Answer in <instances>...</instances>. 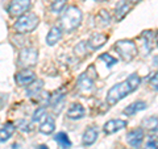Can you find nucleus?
I'll use <instances>...</instances> for the list:
<instances>
[{
    "label": "nucleus",
    "mask_w": 158,
    "mask_h": 149,
    "mask_svg": "<svg viewBox=\"0 0 158 149\" xmlns=\"http://www.w3.org/2000/svg\"><path fill=\"white\" fill-rule=\"evenodd\" d=\"M61 28L63 32H73L74 29H77L81 25L82 21V12L81 9L75 6H70L65 9V12L61 16Z\"/></svg>",
    "instance_id": "1"
},
{
    "label": "nucleus",
    "mask_w": 158,
    "mask_h": 149,
    "mask_svg": "<svg viewBox=\"0 0 158 149\" xmlns=\"http://www.w3.org/2000/svg\"><path fill=\"white\" fill-rule=\"evenodd\" d=\"M38 21L40 20L37 17V15H34L32 12H27L25 15L19 17V20L15 23L13 28L17 33H31L37 28Z\"/></svg>",
    "instance_id": "2"
},
{
    "label": "nucleus",
    "mask_w": 158,
    "mask_h": 149,
    "mask_svg": "<svg viewBox=\"0 0 158 149\" xmlns=\"http://www.w3.org/2000/svg\"><path fill=\"white\" fill-rule=\"evenodd\" d=\"M133 92L132 87L129 86V83L127 82V79L124 82L121 83H117L115 84L110 91L107 94V103L110 104V106H113V104H116L118 100H121V99H124L128 94Z\"/></svg>",
    "instance_id": "3"
},
{
    "label": "nucleus",
    "mask_w": 158,
    "mask_h": 149,
    "mask_svg": "<svg viewBox=\"0 0 158 149\" xmlns=\"http://www.w3.org/2000/svg\"><path fill=\"white\" fill-rule=\"evenodd\" d=\"M115 49L124 62H131L137 56V46L131 40H120L115 44Z\"/></svg>",
    "instance_id": "4"
},
{
    "label": "nucleus",
    "mask_w": 158,
    "mask_h": 149,
    "mask_svg": "<svg viewBox=\"0 0 158 149\" xmlns=\"http://www.w3.org/2000/svg\"><path fill=\"white\" fill-rule=\"evenodd\" d=\"M38 50L34 48H24L19 54V65L24 69H29L37 65Z\"/></svg>",
    "instance_id": "5"
},
{
    "label": "nucleus",
    "mask_w": 158,
    "mask_h": 149,
    "mask_svg": "<svg viewBox=\"0 0 158 149\" xmlns=\"http://www.w3.org/2000/svg\"><path fill=\"white\" fill-rule=\"evenodd\" d=\"M32 7L31 0H12L8 6V13L12 17H20L25 15Z\"/></svg>",
    "instance_id": "6"
},
{
    "label": "nucleus",
    "mask_w": 158,
    "mask_h": 149,
    "mask_svg": "<svg viewBox=\"0 0 158 149\" xmlns=\"http://www.w3.org/2000/svg\"><path fill=\"white\" fill-rule=\"evenodd\" d=\"M144 128H135L131 132H128L127 135V141L132 148H140L142 141H144Z\"/></svg>",
    "instance_id": "7"
},
{
    "label": "nucleus",
    "mask_w": 158,
    "mask_h": 149,
    "mask_svg": "<svg viewBox=\"0 0 158 149\" xmlns=\"http://www.w3.org/2000/svg\"><path fill=\"white\" fill-rule=\"evenodd\" d=\"M94 88H95V86H94V79H91L86 73L82 74L78 79V90L82 94H85V95H88V94H91L94 91Z\"/></svg>",
    "instance_id": "8"
},
{
    "label": "nucleus",
    "mask_w": 158,
    "mask_h": 149,
    "mask_svg": "<svg viewBox=\"0 0 158 149\" xmlns=\"http://www.w3.org/2000/svg\"><path fill=\"white\" fill-rule=\"evenodd\" d=\"M142 128L149 132V137L158 140V117L150 116L142 120Z\"/></svg>",
    "instance_id": "9"
},
{
    "label": "nucleus",
    "mask_w": 158,
    "mask_h": 149,
    "mask_svg": "<svg viewBox=\"0 0 158 149\" xmlns=\"http://www.w3.org/2000/svg\"><path fill=\"white\" fill-rule=\"evenodd\" d=\"M107 40L108 37L104 33H94L87 41V48L91 49V50H98L99 48H102L107 42Z\"/></svg>",
    "instance_id": "10"
},
{
    "label": "nucleus",
    "mask_w": 158,
    "mask_h": 149,
    "mask_svg": "<svg viewBox=\"0 0 158 149\" xmlns=\"http://www.w3.org/2000/svg\"><path fill=\"white\" fill-rule=\"evenodd\" d=\"M127 127V121L125 120H121V119H112V120L107 121L103 127V130L107 135H112L115 132H118L120 130Z\"/></svg>",
    "instance_id": "11"
},
{
    "label": "nucleus",
    "mask_w": 158,
    "mask_h": 149,
    "mask_svg": "<svg viewBox=\"0 0 158 149\" xmlns=\"http://www.w3.org/2000/svg\"><path fill=\"white\" fill-rule=\"evenodd\" d=\"M15 79H16L17 84H20V86H28L29 83H32L36 79V74L32 70H29V69H24V70L16 74Z\"/></svg>",
    "instance_id": "12"
},
{
    "label": "nucleus",
    "mask_w": 158,
    "mask_h": 149,
    "mask_svg": "<svg viewBox=\"0 0 158 149\" xmlns=\"http://www.w3.org/2000/svg\"><path fill=\"white\" fill-rule=\"evenodd\" d=\"M86 115V110L82 104L79 103H73L70 108L67 110V117L71 119V120H78V119L85 117Z\"/></svg>",
    "instance_id": "13"
},
{
    "label": "nucleus",
    "mask_w": 158,
    "mask_h": 149,
    "mask_svg": "<svg viewBox=\"0 0 158 149\" xmlns=\"http://www.w3.org/2000/svg\"><path fill=\"white\" fill-rule=\"evenodd\" d=\"M62 38V29L59 27H52L46 36V44L50 46H54L58 41H61Z\"/></svg>",
    "instance_id": "14"
},
{
    "label": "nucleus",
    "mask_w": 158,
    "mask_h": 149,
    "mask_svg": "<svg viewBox=\"0 0 158 149\" xmlns=\"http://www.w3.org/2000/svg\"><path fill=\"white\" fill-rule=\"evenodd\" d=\"M56 130V121H54V117L48 115L44 120L40 124V132L45 133V135H50Z\"/></svg>",
    "instance_id": "15"
},
{
    "label": "nucleus",
    "mask_w": 158,
    "mask_h": 149,
    "mask_svg": "<svg viewBox=\"0 0 158 149\" xmlns=\"http://www.w3.org/2000/svg\"><path fill=\"white\" fill-rule=\"evenodd\" d=\"M131 9V3H128L127 0H123L117 4V7L115 9V20L116 21H121L123 19L127 16V13Z\"/></svg>",
    "instance_id": "16"
},
{
    "label": "nucleus",
    "mask_w": 158,
    "mask_h": 149,
    "mask_svg": "<svg viewBox=\"0 0 158 149\" xmlns=\"http://www.w3.org/2000/svg\"><path fill=\"white\" fill-rule=\"evenodd\" d=\"M96 138H98V128L96 127H90V128H87L85 133H83L82 143H83L85 147H90L96 141Z\"/></svg>",
    "instance_id": "17"
},
{
    "label": "nucleus",
    "mask_w": 158,
    "mask_h": 149,
    "mask_svg": "<svg viewBox=\"0 0 158 149\" xmlns=\"http://www.w3.org/2000/svg\"><path fill=\"white\" fill-rule=\"evenodd\" d=\"M42 86H44V82L41 79H34L32 83L28 84L27 87V94L28 96H38L41 94V90H42Z\"/></svg>",
    "instance_id": "18"
},
{
    "label": "nucleus",
    "mask_w": 158,
    "mask_h": 149,
    "mask_svg": "<svg viewBox=\"0 0 158 149\" xmlns=\"http://www.w3.org/2000/svg\"><path fill=\"white\" fill-rule=\"evenodd\" d=\"M95 21H96V27H99V28L108 27L111 24V15L108 13V11H106V9H102V11L96 15Z\"/></svg>",
    "instance_id": "19"
},
{
    "label": "nucleus",
    "mask_w": 158,
    "mask_h": 149,
    "mask_svg": "<svg viewBox=\"0 0 158 149\" xmlns=\"http://www.w3.org/2000/svg\"><path fill=\"white\" fill-rule=\"evenodd\" d=\"M15 131H16V124L13 123H7L3 128H0V143L7 141L15 133Z\"/></svg>",
    "instance_id": "20"
},
{
    "label": "nucleus",
    "mask_w": 158,
    "mask_h": 149,
    "mask_svg": "<svg viewBox=\"0 0 158 149\" xmlns=\"http://www.w3.org/2000/svg\"><path fill=\"white\" fill-rule=\"evenodd\" d=\"M145 108H146V103L145 102L137 100L135 103L129 104V106H128L125 110H124V113H125V115H128V116H132V115H135V113H137V112L145 110Z\"/></svg>",
    "instance_id": "21"
},
{
    "label": "nucleus",
    "mask_w": 158,
    "mask_h": 149,
    "mask_svg": "<svg viewBox=\"0 0 158 149\" xmlns=\"http://www.w3.org/2000/svg\"><path fill=\"white\" fill-rule=\"evenodd\" d=\"M54 140H56L58 144H59V147H61L62 149H69L71 147V141H70V138H69V136L66 135L65 132H59L58 135H56V137H54Z\"/></svg>",
    "instance_id": "22"
},
{
    "label": "nucleus",
    "mask_w": 158,
    "mask_h": 149,
    "mask_svg": "<svg viewBox=\"0 0 158 149\" xmlns=\"http://www.w3.org/2000/svg\"><path fill=\"white\" fill-rule=\"evenodd\" d=\"M127 82L129 83V86L132 87V90L136 91L138 88V86H140V83H141V78L138 77L136 73H133V74H131V75L127 78Z\"/></svg>",
    "instance_id": "23"
},
{
    "label": "nucleus",
    "mask_w": 158,
    "mask_h": 149,
    "mask_svg": "<svg viewBox=\"0 0 158 149\" xmlns=\"http://www.w3.org/2000/svg\"><path fill=\"white\" fill-rule=\"evenodd\" d=\"M46 116H48L46 108H45V107H40V108H37V110L34 111V113H33V121L41 123Z\"/></svg>",
    "instance_id": "24"
},
{
    "label": "nucleus",
    "mask_w": 158,
    "mask_h": 149,
    "mask_svg": "<svg viewBox=\"0 0 158 149\" xmlns=\"http://www.w3.org/2000/svg\"><path fill=\"white\" fill-rule=\"evenodd\" d=\"M87 44H85V42H81V44H78V45L75 46V49H74V52H75V54L78 57H81V58H83V57H86L87 54H88V52H87Z\"/></svg>",
    "instance_id": "25"
},
{
    "label": "nucleus",
    "mask_w": 158,
    "mask_h": 149,
    "mask_svg": "<svg viewBox=\"0 0 158 149\" xmlns=\"http://www.w3.org/2000/svg\"><path fill=\"white\" fill-rule=\"evenodd\" d=\"M66 7V0H54L53 4H52V7L50 9L53 12H56V13H59V12H62L63 11V8Z\"/></svg>",
    "instance_id": "26"
},
{
    "label": "nucleus",
    "mask_w": 158,
    "mask_h": 149,
    "mask_svg": "<svg viewBox=\"0 0 158 149\" xmlns=\"http://www.w3.org/2000/svg\"><path fill=\"white\" fill-rule=\"evenodd\" d=\"M99 59L104 61V62L107 63V66H108V67H111V66H113V65H116V63H117V59H116V58H113L111 54H108V53L102 54V56L99 57Z\"/></svg>",
    "instance_id": "27"
},
{
    "label": "nucleus",
    "mask_w": 158,
    "mask_h": 149,
    "mask_svg": "<svg viewBox=\"0 0 158 149\" xmlns=\"http://www.w3.org/2000/svg\"><path fill=\"white\" fill-rule=\"evenodd\" d=\"M16 128H19V130H21L24 132H29V131H31V124L27 123V121H24V120H19L16 123Z\"/></svg>",
    "instance_id": "28"
},
{
    "label": "nucleus",
    "mask_w": 158,
    "mask_h": 149,
    "mask_svg": "<svg viewBox=\"0 0 158 149\" xmlns=\"http://www.w3.org/2000/svg\"><path fill=\"white\" fill-rule=\"evenodd\" d=\"M144 149H158V140L150 137V140L146 143V145L144 147Z\"/></svg>",
    "instance_id": "29"
},
{
    "label": "nucleus",
    "mask_w": 158,
    "mask_h": 149,
    "mask_svg": "<svg viewBox=\"0 0 158 149\" xmlns=\"http://www.w3.org/2000/svg\"><path fill=\"white\" fill-rule=\"evenodd\" d=\"M150 86L154 88V90H158V73H156L150 79Z\"/></svg>",
    "instance_id": "30"
},
{
    "label": "nucleus",
    "mask_w": 158,
    "mask_h": 149,
    "mask_svg": "<svg viewBox=\"0 0 158 149\" xmlns=\"http://www.w3.org/2000/svg\"><path fill=\"white\" fill-rule=\"evenodd\" d=\"M87 74V75L88 77H90L91 79H96V71H95V67H94V66H91V67H88V71L86 73Z\"/></svg>",
    "instance_id": "31"
},
{
    "label": "nucleus",
    "mask_w": 158,
    "mask_h": 149,
    "mask_svg": "<svg viewBox=\"0 0 158 149\" xmlns=\"http://www.w3.org/2000/svg\"><path fill=\"white\" fill-rule=\"evenodd\" d=\"M37 149H49V148H48L46 145H38V147H37Z\"/></svg>",
    "instance_id": "32"
},
{
    "label": "nucleus",
    "mask_w": 158,
    "mask_h": 149,
    "mask_svg": "<svg viewBox=\"0 0 158 149\" xmlns=\"http://www.w3.org/2000/svg\"><path fill=\"white\" fill-rule=\"evenodd\" d=\"M128 3H137V2H140V0H127Z\"/></svg>",
    "instance_id": "33"
},
{
    "label": "nucleus",
    "mask_w": 158,
    "mask_h": 149,
    "mask_svg": "<svg viewBox=\"0 0 158 149\" xmlns=\"http://www.w3.org/2000/svg\"><path fill=\"white\" fill-rule=\"evenodd\" d=\"M156 40H157V44H158V32H157V36H156Z\"/></svg>",
    "instance_id": "34"
},
{
    "label": "nucleus",
    "mask_w": 158,
    "mask_h": 149,
    "mask_svg": "<svg viewBox=\"0 0 158 149\" xmlns=\"http://www.w3.org/2000/svg\"><path fill=\"white\" fill-rule=\"evenodd\" d=\"M95 2H106V0H95Z\"/></svg>",
    "instance_id": "35"
}]
</instances>
